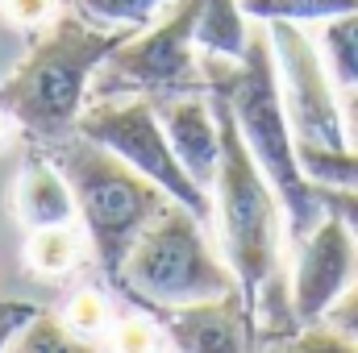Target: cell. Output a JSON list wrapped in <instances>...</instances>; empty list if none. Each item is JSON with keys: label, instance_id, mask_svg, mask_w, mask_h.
<instances>
[{"label": "cell", "instance_id": "9c48e42d", "mask_svg": "<svg viewBox=\"0 0 358 353\" xmlns=\"http://www.w3.org/2000/svg\"><path fill=\"white\" fill-rule=\"evenodd\" d=\"M358 278V241L338 212H325L317 229L300 241L296 270H292V308L300 324L325 320V312L342 299Z\"/></svg>", "mask_w": 358, "mask_h": 353}, {"label": "cell", "instance_id": "484cf974", "mask_svg": "<svg viewBox=\"0 0 358 353\" xmlns=\"http://www.w3.org/2000/svg\"><path fill=\"white\" fill-rule=\"evenodd\" d=\"M13 129H17V121H13V117H8V112L0 108V146H4L8 137H13Z\"/></svg>", "mask_w": 358, "mask_h": 353}, {"label": "cell", "instance_id": "8fae6325", "mask_svg": "<svg viewBox=\"0 0 358 353\" xmlns=\"http://www.w3.org/2000/svg\"><path fill=\"white\" fill-rule=\"evenodd\" d=\"M159 121L167 129V142L183 163V171L196 179L204 191H213L217 167H221V125L213 112V100L204 96H176L159 104Z\"/></svg>", "mask_w": 358, "mask_h": 353}, {"label": "cell", "instance_id": "277c9868", "mask_svg": "<svg viewBox=\"0 0 358 353\" xmlns=\"http://www.w3.org/2000/svg\"><path fill=\"white\" fill-rule=\"evenodd\" d=\"M55 163L71 183V195H76V208H80L96 262L117 283L134 241L171 204V195L155 179L142 175L138 167L117 158L108 146L92 142L84 133L63 137L55 150Z\"/></svg>", "mask_w": 358, "mask_h": 353}, {"label": "cell", "instance_id": "5b68a950", "mask_svg": "<svg viewBox=\"0 0 358 353\" xmlns=\"http://www.w3.org/2000/svg\"><path fill=\"white\" fill-rule=\"evenodd\" d=\"M204 233L208 225L192 208L171 200L134 241L117 283L138 308H176L234 291V270L213 254Z\"/></svg>", "mask_w": 358, "mask_h": 353}, {"label": "cell", "instance_id": "5bb4252c", "mask_svg": "<svg viewBox=\"0 0 358 353\" xmlns=\"http://www.w3.org/2000/svg\"><path fill=\"white\" fill-rule=\"evenodd\" d=\"M80 262V237L71 225H46L25 233V266L42 278H63Z\"/></svg>", "mask_w": 358, "mask_h": 353}, {"label": "cell", "instance_id": "8992f818", "mask_svg": "<svg viewBox=\"0 0 358 353\" xmlns=\"http://www.w3.org/2000/svg\"><path fill=\"white\" fill-rule=\"evenodd\" d=\"M76 133H84L92 142L108 146L117 158H125L129 167H138L146 179H155L176 204L192 208L204 225H213V216H217L213 191H204L196 179L183 171V163L176 158V150H171V142H167V129H163V121H159V104H155V100L129 96V100L92 104V108L80 112Z\"/></svg>", "mask_w": 358, "mask_h": 353}, {"label": "cell", "instance_id": "cb8c5ba5", "mask_svg": "<svg viewBox=\"0 0 358 353\" xmlns=\"http://www.w3.org/2000/svg\"><path fill=\"white\" fill-rule=\"evenodd\" d=\"M34 312H38V308H29V303H0V350L13 345L17 329H21Z\"/></svg>", "mask_w": 358, "mask_h": 353}, {"label": "cell", "instance_id": "3957f363", "mask_svg": "<svg viewBox=\"0 0 358 353\" xmlns=\"http://www.w3.org/2000/svg\"><path fill=\"white\" fill-rule=\"evenodd\" d=\"M217 125H221V167L213 183V204H217V225H221V246H225V262L238 278V291L250 308V316L259 312L263 287L279 274V225L283 220V204L263 175V167L255 163L250 146L238 133V121L229 112V104L208 91Z\"/></svg>", "mask_w": 358, "mask_h": 353}, {"label": "cell", "instance_id": "7c38bea8", "mask_svg": "<svg viewBox=\"0 0 358 353\" xmlns=\"http://www.w3.org/2000/svg\"><path fill=\"white\" fill-rule=\"evenodd\" d=\"M13 208H17V220L25 233L46 229V225H71L80 216L67 175L59 171L55 158H42V154L25 158V167L17 175V191H13Z\"/></svg>", "mask_w": 358, "mask_h": 353}, {"label": "cell", "instance_id": "d6986e66", "mask_svg": "<svg viewBox=\"0 0 358 353\" xmlns=\"http://www.w3.org/2000/svg\"><path fill=\"white\" fill-rule=\"evenodd\" d=\"M300 167L321 187H350V191H358V150L355 146H342V150L300 146Z\"/></svg>", "mask_w": 358, "mask_h": 353}, {"label": "cell", "instance_id": "44dd1931", "mask_svg": "<svg viewBox=\"0 0 358 353\" xmlns=\"http://www.w3.org/2000/svg\"><path fill=\"white\" fill-rule=\"evenodd\" d=\"M0 17L17 29H38L59 17V0H0Z\"/></svg>", "mask_w": 358, "mask_h": 353}, {"label": "cell", "instance_id": "e0dca14e", "mask_svg": "<svg viewBox=\"0 0 358 353\" xmlns=\"http://www.w3.org/2000/svg\"><path fill=\"white\" fill-rule=\"evenodd\" d=\"M63 320H67V329H71L80 341H88L92 350L104 345V341H113V333H117L113 299H104L100 291H80V295H71V303L63 308Z\"/></svg>", "mask_w": 358, "mask_h": 353}, {"label": "cell", "instance_id": "7a4b0ae2", "mask_svg": "<svg viewBox=\"0 0 358 353\" xmlns=\"http://www.w3.org/2000/svg\"><path fill=\"white\" fill-rule=\"evenodd\" d=\"M125 38H134L129 25H96L80 8L59 13L38 46L0 80V108L25 137L59 146L76 133L88 84Z\"/></svg>", "mask_w": 358, "mask_h": 353}, {"label": "cell", "instance_id": "ba28073f", "mask_svg": "<svg viewBox=\"0 0 358 353\" xmlns=\"http://www.w3.org/2000/svg\"><path fill=\"white\" fill-rule=\"evenodd\" d=\"M204 0H171V13L138 38H125L96 71V96L183 88L196 75V17Z\"/></svg>", "mask_w": 358, "mask_h": 353}, {"label": "cell", "instance_id": "ffe728a7", "mask_svg": "<svg viewBox=\"0 0 358 353\" xmlns=\"http://www.w3.org/2000/svg\"><path fill=\"white\" fill-rule=\"evenodd\" d=\"M163 4H171V0H76V8L88 21H96V25H129V29L150 25Z\"/></svg>", "mask_w": 358, "mask_h": 353}, {"label": "cell", "instance_id": "7402d4cb", "mask_svg": "<svg viewBox=\"0 0 358 353\" xmlns=\"http://www.w3.org/2000/svg\"><path fill=\"white\" fill-rule=\"evenodd\" d=\"M325 320H329L338 333H346V337L355 341V350H358V283L342 291V299L325 312Z\"/></svg>", "mask_w": 358, "mask_h": 353}, {"label": "cell", "instance_id": "4fadbf2b", "mask_svg": "<svg viewBox=\"0 0 358 353\" xmlns=\"http://www.w3.org/2000/svg\"><path fill=\"white\" fill-rule=\"evenodd\" d=\"M196 46L204 54L242 59L246 46H250V29H246L242 0H204L200 4V17H196Z\"/></svg>", "mask_w": 358, "mask_h": 353}, {"label": "cell", "instance_id": "d4e9b609", "mask_svg": "<svg viewBox=\"0 0 358 353\" xmlns=\"http://www.w3.org/2000/svg\"><path fill=\"white\" fill-rule=\"evenodd\" d=\"M342 117H346V142L358 150V88H346L342 100Z\"/></svg>", "mask_w": 358, "mask_h": 353}, {"label": "cell", "instance_id": "52a82bcc", "mask_svg": "<svg viewBox=\"0 0 358 353\" xmlns=\"http://www.w3.org/2000/svg\"><path fill=\"white\" fill-rule=\"evenodd\" d=\"M271 50H275L279 91H283L296 146H325V150L350 146L342 100L334 96V75L321 50L313 46V38L296 21H271Z\"/></svg>", "mask_w": 358, "mask_h": 353}, {"label": "cell", "instance_id": "ac0fdd59", "mask_svg": "<svg viewBox=\"0 0 358 353\" xmlns=\"http://www.w3.org/2000/svg\"><path fill=\"white\" fill-rule=\"evenodd\" d=\"M13 350H25V353H84V350H92V345L80 341V337L67 329L63 316H55V312H34V316L17 329Z\"/></svg>", "mask_w": 358, "mask_h": 353}, {"label": "cell", "instance_id": "603a6c76", "mask_svg": "<svg viewBox=\"0 0 358 353\" xmlns=\"http://www.w3.org/2000/svg\"><path fill=\"white\" fill-rule=\"evenodd\" d=\"M321 195H325V208L338 212L350 225V233L358 241V191H350V187H321Z\"/></svg>", "mask_w": 358, "mask_h": 353}, {"label": "cell", "instance_id": "2e32d148", "mask_svg": "<svg viewBox=\"0 0 358 353\" xmlns=\"http://www.w3.org/2000/svg\"><path fill=\"white\" fill-rule=\"evenodd\" d=\"M250 21H296V25H321L338 13L358 8V0H242Z\"/></svg>", "mask_w": 358, "mask_h": 353}, {"label": "cell", "instance_id": "9a60e30c", "mask_svg": "<svg viewBox=\"0 0 358 353\" xmlns=\"http://www.w3.org/2000/svg\"><path fill=\"white\" fill-rule=\"evenodd\" d=\"M321 59L338 88H358V8L321 21Z\"/></svg>", "mask_w": 358, "mask_h": 353}, {"label": "cell", "instance_id": "6da1fadb", "mask_svg": "<svg viewBox=\"0 0 358 353\" xmlns=\"http://www.w3.org/2000/svg\"><path fill=\"white\" fill-rule=\"evenodd\" d=\"M200 80H204V88L217 91L229 104L242 142L250 146L255 163L263 167V175L271 179V187L283 204L287 237L300 246L329 208H325L321 183H313L308 171L300 167V146H296V133H292V121L283 108L271 33H250V46L242 59L204 54Z\"/></svg>", "mask_w": 358, "mask_h": 353}, {"label": "cell", "instance_id": "30bf717a", "mask_svg": "<svg viewBox=\"0 0 358 353\" xmlns=\"http://www.w3.org/2000/svg\"><path fill=\"white\" fill-rule=\"evenodd\" d=\"M167 333V345L196 353H229L255 350V316L242 299V291H225L213 299L176 303V308H150Z\"/></svg>", "mask_w": 358, "mask_h": 353}]
</instances>
